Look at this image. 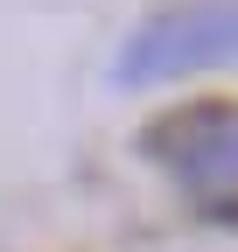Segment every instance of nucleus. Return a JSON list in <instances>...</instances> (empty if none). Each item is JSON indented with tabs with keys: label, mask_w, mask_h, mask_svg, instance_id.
<instances>
[{
	"label": "nucleus",
	"mask_w": 238,
	"mask_h": 252,
	"mask_svg": "<svg viewBox=\"0 0 238 252\" xmlns=\"http://www.w3.org/2000/svg\"><path fill=\"white\" fill-rule=\"evenodd\" d=\"M217 63H238V0H182L133 28V42L119 49V84H161Z\"/></svg>",
	"instance_id": "f257e3e1"
},
{
	"label": "nucleus",
	"mask_w": 238,
	"mask_h": 252,
	"mask_svg": "<svg viewBox=\"0 0 238 252\" xmlns=\"http://www.w3.org/2000/svg\"><path fill=\"white\" fill-rule=\"evenodd\" d=\"M147 154L189 189L238 182V105H182L147 126Z\"/></svg>",
	"instance_id": "f03ea898"
}]
</instances>
